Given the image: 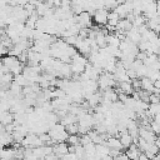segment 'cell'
<instances>
[{
  "label": "cell",
  "mask_w": 160,
  "mask_h": 160,
  "mask_svg": "<svg viewBox=\"0 0 160 160\" xmlns=\"http://www.w3.org/2000/svg\"><path fill=\"white\" fill-rule=\"evenodd\" d=\"M85 66L84 64H80V62H72L71 64V70H72V74H82L85 71Z\"/></svg>",
  "instance_id": "10"
},
{
  "label": "cell",
  "mask_w": 160,
  "mask_h": 160,
  "mask_svg": "<svg viewBox=\"0 0 160 160\" xmlns=\"http://www.w3.org/2000/svg\"><path fill=\"white\" fill-rule=\"evenodd\" d=\"M76 22L79 25H81V28L91 26V14L89 11L84 10L82 12H80L79 15H76Z\"/></svg>",
  "instance_id": "2"
},
{
  "label": "cell",
  "mask_w": 160,
  "mask_h": 160,
  "mask_svg": "<svg viewBox=\"0 0 160 160\" xmlns=\"http://www.w3.org/2000/svg\"><path fill=\"white\" fill-rule=\"evenodd\" d=\"M154 88L160 89V79H156V80L154 81Z\"/></svg>",
  "instance_id": "17"
},
{
  "label": "cell",
  "mask_w": 160,
  "mask_h": 160,
  "mask_svg": "<svg viewBox=\"0 0 160 160\" xmlns=\"http://www.w3.org/2000/svg\"><path fill=\"white\" fill-rule=\"evenodd\" d=\"M19 58L18 56H14V55H10V54H8V55H5L4 56V59H2V64L4 65H6L9 69H11L12 66H15L16 64H19V62H21L20 60H18Z\"/></svg>",
  "instance_id": "6"
},
{
  "label": "cell",
  "mask_w": 160,
  "mask_h": 160,
  "mask_svg": "<svg viewBox=\"0 0 160 160\" xmlns=\"http://www.w3.org/2000/svg\"><path fill=\"white\" fill-rule=\"evenodd\" d=\"M106 145L110 148V149H122L124 146H122V144H121V140H120V138H118V136H109L108 139H106Z\"/></svg>",
  "instance_id": "3"
},
{
  "label": "cell",
  "mask_w": 160,
  "mask_h": 160,
  "mask_svg": "<svg viewBox=\"0 0 160 160\" xmlns=\"http://www.w3.org/2000/svg\"><path fill=\"white\" fill-rule=\"evenodd\" d=\"M131 84H132V88H134L135 91H139L141 89V79L139 80L138 78H135V79L131 80Z\"/></svg>",
  "instance_id": "14"
},
{
  "label": "cell",
  "mask_w": 160,
  "mask_h": 160,
  "mask_svg": "<svg viewBox=\"0 0 160 160\" xmlns=\"http://www.w3.org/2000/svg\"><path fill=\"white\" fill-rule=\"evenodd\" d=\"M119 5L118 0H104V8L105 9H110V10H114L116 6Z\"/></svg>",
  "instance_id": "12"
},
{
  "label": "cell",
  "mask_w": 160,
  "mask_h": 160,
  "mask_svg": "<svg viewBox=\"0 0 160 160\" xmlns=\"http://www.w3.org/2000/svg\"><path fill=\"white\" fill-rule=\"evenodd\" d=\"M66 141L69 145H78V144H80V138L78 136V134H70L69 138L66 139Z\"/></svg>",
  "instance_id": "11"
},
{
  "label": "cell",
  "mask_w": 160,
  "mask_h": 160,
  "mask_svg": "<svg viewBox=\"0 0 160 160\" xmlns=\"http://www.w3.org/2000/svg\"><path fill=\"white\" fill-rule=\"evenodd\" d=\"M118 92H125L128 95H131L134 92V88L131 81H120L119 82V90Z\"/></svg>",
  "instance_id": "5"
},
{
  "label": "cell",
  "mask_w": 160,
  "mask_h": 160,
  "mask_svg": "<svg viewBox=\"0 0 160 160\" xmlns=\"http://www.w3.org/2000/svg\"><path fill=\"white\" fill-rule=\"evenodd\" d=\"M92 19L99 25H106L108 20H109V11H108V9L100 8V9L95 10V12L92 14Z\"/></svg>",
  "instance_id": "1"
},
{
  "label": "cell",
  "mask_w": 160,
  "mask_h": 160,
  "mask_svg": "<svg viewBox=\"0 0 160 160\" xmlns=\"http://www.w3.org/2000/svg\"><path fill=\"white\" fill-rule=\"evenodd\" d=\"M18 4L20 5V6H26L28 4H29V0H18Z\"/></svg>",
  "instance_id": "16"
},
{
  "label": "cell",
  "mask_w": 160,
  "mask_h": 160,
  "mask_svg": "<svg viewBox=\"0 0 160 160\" xmlns=\"http://www.w3.org/2000/svg\"><path fill=\"white\" fill-rule=\"evenodd\" d=\"M120 140H121V144H122L124 148H129V146L134 142V138L130 135L129 131H124V132H121V135H120Z\"/></svg>",
  "instance_id": "8"
},
{
  "label": "cell",
  "mask_w": 160,
  "mask_h": 160,
  "mask_svg": "<svg viewBox=\"0 0 160 160\" xmlns=\"http://www.w3.org/2000/svg\"><path fill=\"white\" fill-rule=\"evenodd\" d=\"M149 102H160V94L151 92L149 96Z\"/></svg>",
  "instance_id": "15"
},
{
  "label": "cell",
  "mask_w": 160,
  "mask_h": 160,
  "mask_svg": "<svg viewBox=\"0 0 160 160\" xmlns=\"http://www.w3.org/2000/svg\"><path fill=\"white\" fill-rule=\"evenodd\" d=\"M11 112H12V111H1V116H0L1 124H4V125H8V124H11V122H14V120H15V116H14Z\"/></svg>",
  "instance_id": "9"
},
{
  "label": "cell",
  "mask_w": 160,
  "mask_h": 160,
  "mask_svg": "<svg viewBox=\"0 0 160 160\" xmlns=\"http://www.w3.org/2000/svg\"><path fill=\"white\" fill-rule=\"evenodd\" d=\"M54 152H55L59 158H61L62 155L68 154V152H69V146H68V144H65L64 141L56 142V145L54 146Z\"/></svg>",
  "instance_id": "4"
},
{
  "label": "cell",
  "mask_w": 160,
  "mask_h": 160,
  "mask_svg": "<svg viewBox=\"0 0 160 160\" xmlns=\"http://www.w3.org/2000/svg\"><path fill=\"white\" fill-rule=\"evenodd\" d=\"M45 1H46V2H49L50 5H52V6H54V2H55V0H45Z\"/></svg>",
  "instance_id": "18"
},
{
  "label": "cell",
  "mask_w": 160,
  "mask_h": 160,
  "mask_svg": "<svg viewBox=\"0 0 160 160\" xmlns=\"http://www.w3.org/2000/svg\"><path fill=\"white\" fill-rule=\"evenodd\" d=\"M141 89L146 90L149 92H152L154 91V81L148 76H142L141 78Z\"/></svg>",
  "instance_id": "7"
},
{
  "label": "cell",
  "mask_w": 160,
  "mask_h": 160,
  "mask_svg": "<svg viewBox=\"0 0 160 160\" xmlns=\"http://www.w3.org/2000/svg\"><path fill=\"white\" fill-rule=\"evenodd\" d=\"M66 130L69 134H79V124L72 122L70 125H66Z\"/></svg>",
  "instance_id": "13"
}]
</instances>
